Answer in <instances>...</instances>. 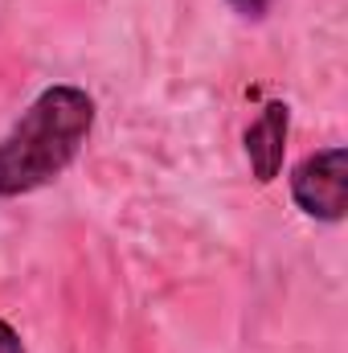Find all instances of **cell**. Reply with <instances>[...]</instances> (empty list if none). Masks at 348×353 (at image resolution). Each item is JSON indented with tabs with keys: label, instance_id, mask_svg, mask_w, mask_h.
Returning <instances> with one entry per match:
<instances>
[{
	"label": "cell",
	"instance_id": "1",
	"mask_svg": "<svg viewBox=\"0 0 348 353\" xmlns=\"http://www.w3.org/2000/svg\"><path fill=\"white\" fill-rule=\"evenodd\" d=\"M94 99L83 87H45L0 136V197H25L66 173L87 148Z\"/></svg>",
	"mask_w": 348,
	"mask_h": 353
},
{
	"label": "cell",
	"instance_id": "2",
	"mask_svg": "<svg viewBox=\"0 0 348 353\" xmlns=\"http://www.w3.org/2000/svg\"><path fill=\"white\" fill-rule=\"evenodd\" d=\"M291 197L316 222H340L348 210V152L340 144L307 152L291 169Z\"/></svg>",
	"mask_w": 348,
	"mask_h": 353
},
{
	"label": "cell",
	"instance_id": "3",
	"mask_svg": "<svg viewBox=\"0 0 348 353\" xmlns=\"http://www.w3.org/2000/svg\"><path fill=\"white\" fill-rule=\"evenodd\" d=\"M287 132H291V107L287 103H266L262 115L246 128V161H250V173L259 185H270L279 169H283V157H287Z\"/></svg>",
	"mask_w": 348,
	"mask_h": 353
},
{
	"label": "cell",
	"instance_id": "4",
	"mask_svg": "<svg viewBox=\"0 0 348 353\" xmlns=\"http://www.w3.org/2000/svg\"><path fill=\"white\" fill-rule=\"evenodd\" d=\"M0 353H25V341H21V333H17L8 321H0Z\"/></svg>",
	"mask_w": 348,
	"mask_h": 353
},
{
	"label": "cell",
	"instance_id": "5",
	"mask_svg": "<svg viewBox=\"0 0 348 353\" xmlns=\"http://www.w3.org/2000/svg\"><path fill=\"white\" fill-rule=\"evenodd\" d=\"M230 4H234V8H238L242 17H262L270 0H230Z\"/></svg>",
	"mask_w": 348,
	"mask_h": 353
}]
</instances>
